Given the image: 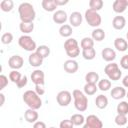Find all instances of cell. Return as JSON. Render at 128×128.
Masks as SVG:
<instances>
[{"mask_svg":"<svg viewBox=\"0 0 128 128\" xmlns=\"http://www.w3.org/2000/svg\"><path fill=\"white\" fill-rule=\"evenodd\" d=\"M73 127H74V124L70 119H64L59 124V128H73Z\"/></svg>","mask_w":128,"mask_h":128,"instance_id":"ab89813d","label":"cell"},{"mask_svg":"<svg viewBox=\"0 0 128 128\" xmlns=\"http://www.w3.org/2000/svg\"><path fill=\"white\" fill-rule=\"evenodd\" d=\"M24 64V59L20 55H13L8 60V66L13 70H18L22 68Z\"/></svg>","mask_w":128,"mask_h":128,"instance_id":"30bf717a","label":"cell"},{"mask_svg":"<svg viewBox=\"0 0 128 128\" xmlns=\"http://www.w3.org/2000/svg\"><path fill=\"white\" fill-rule=\"evenodd\" d=\"M72 96L74 98V106L77 111L84 112L88 108V98L84 92L79 89H75L72 92Z\"/></svg>","mask_w":128,"mask_h":128,"instance_id":"3957f363","label":"cell"},{"mask_svg":"<svg viewBox=\"0 0 128 128\" xmlns=\"http://www.w3.org/2000/svg\"><path fill=\"white\" fill-rule=\"evenodd\" d=\"M105 36H106L105 35V31L103 29H101V28H95L92 31V34H91V38L94 41H98V42L104 40Z\"/></svg>","mask_w":128,"mask_h":128,"instance_id":"cb8c5ba5","label":"cell"},{"mask_svg":"<svg viewBox=\"0 0 128 128\" xmlns=\"http://www.w3.org/2000/svg\"><path fill=\"white\" fill-rule=\"evenodd\" d=\"M126 38H127V40H128V32L126 33Z\"/></svg>","mask_w":128,"mask_h":128,"instance_id":"681fc988","label":"cell"},{"mask_svg":"<svg viewBox=\"0 0 128 128\" xmlns=\"http://www.w3.org/2000/svg\"><path fill=\"white\" fill-rule=\"evenodd\" d=\"M73 31H72V26L69 24H64L61 25V27L59 28V34L64 37V38H69L72 35Z\"/></svg>","mask_w":128,"mask_h":128,"instance_id":"d4e9b609","label":"cell"},{"mask_svg":"<svg viewBox=\"0 0 128 128\" xmlns=\"http://www.w3.org/2000/svg\"><path fill=\"white\" fill-rule=\"evenodd\" d=\"M38 112L34 109H27L24 113V118L28 123H35L38 120Z\"/></svg>","mask_w":128,"mask_h":128,"instance_id":"d6986e66","label":"cell"},{"mask_svg":"<svg viewBox=\"0 0 128 128\" xmlns=\"http://www.w3.org/2000/svg\"><path fill=\"white\" fill-rule=\"evenodd\" d=\"M0 98H1V103H0V105H1V106H3L4 101H5V95H4L3 93H0Z\"/></svg>","mask_w":128,"mask_h":128,"instance_id":"c3c4849f","label":"cell"},{"mask_svg":"<svg viewBox=\"0 0 128 128\" xmlns=\"http://www.w3.org/2000/svg\"><path fill=\"white\" fill-rule=\"evenodd\" d=\"M49 128H56V127H53V126H52V127H49Z\"/></svg>","mask_w":128,"mask_h":128,"instance_id":"816d5d0a","label":"cell"},{"mask_svg":"<svg viewBox=\"0 0 128 128\" xmlns=\"http://www.w3.org/2000/svg\"><path fill=\"white\" fill-rule=\"evenodd\" d=\"M122 84H123V86H124L125 88H128V75H126V76L123 78Z\"/></svg>","mask_w":128,"mask_h":128,"instance_id":"7dc6e473","label":"cell"},{"mask_svg":"<svg viewBox=\"0 0 128 128\" xmlns=\"http://www.w3.org/2000/svg\"><path fill=\"white\" fill-rule=\"evenodd\" d=\"M7 85H8V78L5 75L1 74L0 75V90H3Z\"/></svg>","mask_w":128,"mask_h":128,"instance_id":"60d3db41","label":"cell"},{"mask_svg":"<svg viewBox=\"0 0 128 128\" xmlns=\"http://www.w3.org/2000/svg\"><path fill=\"white\" fill-rule=\"evenodd\" d=\"M126 90L124 87H121V86H115L114 88H112L111 92H110V95L113 99L115 100H120V99H123L124 97H126Z\"/></svg>","mask_w":128,"mask_h":128,"instance_id":"9a60e30c","label":"cell"},{"mask_svg":"<svg viewBox=\"0 0 128 128\" xmlns=\"http://www.w3.org/2000/svg\"><path fill=\"white\" fill-rule=\"evenodd\" d=\"M23 101L30 109L38 110L42 106V99L34 90L25 91L23 94Z\"/></svg>","mask_w":128,"mask_h":128,"instance_id":"7a4b0ae2","label":"cell"},{"mask_svg":"<svg viewBox=\"0 0 128 128\" xmlns=\"http://www.w3.org/2000/svg\"><path fill=\"white\" fill-rule=\"evenodd\" d=\"M31 80L35 85H44L45 80V74L42 70L36 69L31 73Z\"/></svg>","mask_w":128,"mask_h":128,"instance_id":"8fae6325","label":"cell"},{"mask_svg":"<svg viewBox=\"0 0 128 128\" xmlns=\"http://www.w3.org/2000/svg\"><path fill=\"white\" fill-rule=\"evenodd\" d=\"M97 86L101 91H108L111 88V81L109 79H101L99 80Z\"/></svg>","mask_w":128,"mask_h":128,"instance_id":"836d02e7","label":"cell"},{"mask_svg":"<svg viewBox=\"0 0 128 128\" xmlns=\"http://www.w3.org/2000/svg\"><path fill=\"white\" fill-rule=\"evenodd\" d=\"M95 105L99 109H105L108 105V98L103 94L98 95L95 99Z\"/></svg>","mask_w":128,"mask_h":128,"instance_id":"7402d4cb","label":"cell"},{"mask_svg":"<svg viewBox=\"0 0 128 128\" xmlns=\"http://www.w3.org/2000/svg\"><path fill=\"white\" fill-rule=\"evenodd\" d=\"M27 82H28V78H27V76H26V75H22L21 79L19 80V82H18L16 85H17L18 88H23V87H25V86L27 85Z\"/></svg>","mask_w":128,"mask_h":128,"instance_id":"b9f144b4","label":"cell"},{"mask_svg":"<svg viewBox=\"0 0 128 128\" xmlns=\"http://www.w3.org/2000/svg\"><path fill=\"white\" fill-rule=\"evenodd\" d=\"M18 44L19 46L28 51V52H35L36 49H37V45H36V42L32 39V37H30L29 35H22L19 37L18 39Z\"/></svg>","mask_w":128,"mask_h":128,"instance_id":"52a82bcc","label":"cell"},{"mask_svg":"<svg viewBox=\"0 0 128 128\" xmlns=\"http://www.w3.org/2000/svg\"><path fill=\"white\" fill-rule=\"evenodd\" d=\"M22 75L21 73L18 71V70H12L10 73H9V80L15 84H17L19 82V80L21 79Z\"/></svg>","mask_w":128,"mask_h":128,"instance_id":"8d00e7d4","label":"cell"},{"mask_svg":"<svg viewBox=\"0 0 128 128\" xmlns=\"http://www.w3.org/2000/svg\"><path fill=\"white\" fill-rule=\"evenodd\" d=\"M82 56L85 60H93L96 56V51L94 48H89L82 50Z\"/></svg>","mask_w":128,"mask_h":128,"instance_id":"d6a6232c","label":"cell"},{"mask_svg":"<svg viewBox=\"0 0 128 128\" xmlns=\"http://www.w3.org/2000/svg\"><path fill=\"white\" fill-rule=\"evenodd\" d=\"M41 5H42V8L47 12H53L58 7L55 3V0H43L41 2Z\"/></svg>","mask_w":128,"mask_h":128,"instance_id":"603a6c76","label":"cell"},{"mask_svg":"<svg viewBox=\"0 0 128 128\" xmlns=\"http://www.w3.org/2000/svg\"><path fill=\"white\" fill-rule=\"evenodd\" d=\"M64 49L66 54L71 58L74 59L80 54V48L77 40L75 38H68L64 42Z\"/></svg>","mask_w":128,"mask_h":128,"instance_id":"277c9868","label":"cell"},{"mask_svg":"<svg viewBox=\"0 0 128 128\" xmlns=\"http://www.w3.org/2000/svg\"><path fill=\"white\" fill-rule=\"evenodd\" d=\"M83 128H103V123L98 116L91 114L86 117Z\"/></svg>","mask_w":128,"mask_h":128,"instance_id":"ba28073f","label":"cell"},{"mask_svg":"<svg viewBox=\"0 0 128 128\" xmlns=\"http://www.w3.org/2000/svg\"><path fill=\"white\" fill-rule=\"evenodd\" d=\"M116 110H117V114L127 115V114H128V102H126V101H121V102L117 105Z\"/></svg>","mask_w":128,"mask_h":128,"instance_id":"e575fe53","label":"cell"},{"mask_svg":"<svg viewBox=\"0 0 128 128\" xmlns=\"http://www.w3.org/2000/svg\"><path fill=\"white\" fill-rule=\"evenodd\" d=\"M85 117L80 114V113H76V114H73L71 117H70V120L72 121V123L74 124V126H80V125H83L85 123Z\"/></svg>","mask_w":128,"mask_h":128,"instance_id":"4316f807","label":"cell"},{"mask_svg":"<svg viewBox=\"0 0 128 128\" xmlns=\"http://www.w3.org/2000/svg\"><path fill=\"white\" fill-rule=\"evenodd\" d=\"M67 13L64 11V10H56L54 13H53V16H52V19H53V22L56 23V24H65V22L67 21Z\"/></svg>","mask_w":128,"mask_h":128,"instance_id":"4fadbf2b","label":"cell"},{"mask_svg":"<svg viewBox=\"0 0 128 128\" xmlns=\"http://www.w3.org/2000/svg\"><path fill=\"white\" fill-rule=\"evenodd\" d=\"M39 96H42L45 93V89L43 87V85H35V90H34Z\"/></svg>","mask_w":128,"mask_h":128,"instance_id":"ee69618b","label":"cell"},{"mask_svg":"<svg viewBox=\"0 0 128 128\" xmlns=\"http://www.w3.org/2000/svg\"><path fill=\"white\" fill-rule=\"evenodd\" d=\"M69 1L68 0H55V3L57 6H63V5H66Z\"/></svg>","mask_w":128,"mask_h":128,"instance_id":"bcb514c9","label":"cell"},{"mask_svg":"<svg viewBox=\"0 0 128 128\" xmlns=\"http://www.w3.org/2000/svg\"><path fill=\"white\" fill-rule=\"evenodd\" d=\"M99 74L97 72H94V71H90L88 72L86 75H85V81L86 83H93V84H96L99 82Z\"/></svg>","mask_w":128,"mask_h":128,"instance_id":"484cf974","label":"cell"},{"mask_svg":"<svg viewBox=\"0 0 128 128\" xmlns=\"http://www.w3.org/2000/svg\"><path fill=\"white\" fill-rule=\"evenodd\" d=\"M14 7V2L12 0H2L0 2V8L4 12H10Z\"/></svg>","mask_w":128,"mask_h":128,"instance_id":"f546056e","label":"cell"},{"mask_svg":"<svg viewBox=\"0 0 128 128\" xmlns=\"http://www.w3.org/2000/svg\"><path fill=\"white\" fill-rule=\"evenodd\" d=\"M126 97H127V98H128V92H127V93H126Z\"/></svg>","mask_w":128,"mask_h":128,"instance_id":"f907efd6","label":"cell"},{"mask_svg":"<svg viewBox=\"0 0 128 128\" xmlns=\"http://www.w3.org/2000/svg\"><path fill=\"white\" fill-rule=\"evenodd\" d=\"M116 125L118 126H124L127 124V116L126 115H123V114H117L115 116V119H114Z\"/></svg>","mask_w":128,"mask_h":128,"instance_id":"74e56055","label":"cell"},{"mask_svg":"<svg viewBox=\"0 0 128 128\" xmlns=\"http://www.w3.org/2000/svg\"><path fill=\"white\" fill-rule=\"evenodd\" d=\"M125 25H126V19L121 15L115 16L112 20V26L116 30H122L125 27Z\"/></svg>","mask_w":128,"mask_h":128,"instance_id":"ffe728a7","label":"cell"},{"mask_svg":"<svg viewBox=\"0 0 128 128\" xmlns=\"http://www.w3.org/2000/svg\"><path fill=\"white\" fill-rule=\"evenodd\" d=\"M126 128H128V126H127V127H126Z\"/></svg>","mask_w":128,"mask_h":128,"instance_id":"f5cc1de1","label":"cell"},{"mask_svg":"<svg viewBox=\"0 0 128 128\" xmlns=\"http://www.w3.org/2000/svg\"><path fill=\"white\" fill-rule=\"evenodd\" d=\"M19 29L21 32H23L24 34H29L33 31L34 29V24L33 22L31 23H25V22H21L19 24Z\"/></svg>","mask_w":128,"mask_h":128,"instance_id":"f1b7e54d","label":"cell"},{"mask_svg":"<svg viewBox=\"0 0 128 128\" xmlns=\"http://www.w3.org/2000/svg\"><path fill=\"white\" fill-rule=\"evenodd\" d=\"M63 68L64 70L69 73V74H74L75 72H77L78 68H79V65H78V62L75 61L74 59H69V60H66L63 64Z\"/></svg>","mask_w":128,"mask_h":128,"instance_id":"7c38bea8","label":"cell"},{"mask_svg":"<svg viewBox=\"0 0 128 128\" xmlns=\"http://www.w3.org/2000/svg\"><path fill=\"white\" fill-rule=\"evenodd\" d=\"M104 72L108 76V79L112 81H118L122 76V71L120 70L118 64L115 62L107 64L104 68Z\"/></svg>","mask_w":128,"mask_h":128,"instance_id":"5b68a950","label":"cell"},{"mask_svg":"<svg viewBox=\"0 0 128 128\" xmlns=\"http://www.w3.org/2000/svg\"><path fill=\"white\" fill-rule=\"evenodd\" d=\"M36 52L42 57V58H46L50 55V48L47 45H40L37 47Z\"/></svg>","mask_w":128,"mask_h":128,"instance_id":"1f68e13d","label":"cell"},{"mask_svg":"<svg viewBox=\"0 0 128 128\" xmlns=\"http://www.w3.org/2000/svg\"><path fill=\"white\" fill-rule=\"evenodd\" d=\"M120 66L123 69H128V55H124L120 60Z\"/></svg>","mask_w":128,"mask_h":128,"instance_id":"7bdbcfd3","label":"cell"},{"mask_svg":"<svg viewBox=\"0 0 128 128\" xmlns=\"http://www.w3.org/2000/svg\"><path fill=\"white\" fill-rule=\"evenodd\" d=\"M101 56H102V59L106 62H112L116 59V52L112 49V48H109V47H106L102 50L101 52Z\"/></svg>","mask_w":128,"mask_h":128,"instance_id":"e0dca14e","label":"cell"},{"mask_svg":"<svg viewBox=\"0 0 128 128\" xmlns=\"http://www.w3.org/2000/svg\"><path fill=\"white\" fill-rule=\"evenodd\" d=\"M33 128H47V127L43 121H37L33 124Z\"/></svg>","mask_w":128,"mask_h":128,"instance_id":"f6af8a7d","label":"cell"},{"mask_svg":"<svg viewBox=\"0 0 128 128\" xmlns=\"http://www.w3.org/2000/svg\"><path fill=\"white\" fill-rule=\"evenodd\" d=\"M12 40H13V35H12V33H10V32H6V33H4V34L1 36V42H2L3 44H5V45L10 44V43L12 42Z\"/></svg>","mask_w":128,"mask_h":128,"instance_id":"f35d334b","label":"cell"},{"mask_svg":"<svg viewBox=\"0 0 128 128\" xmlns=\"http://www.w3.org/2000/svg\"><path fill=\"white\" fill-rule=\"evenodd\" d=\"M80 46H81L82 50L93 48V46H94V40L91 37H84L81 40V42H80Z\"/></svg>","mask_w":128,"mask_h":128,"instance_id":"4dcf8cb0","label":"cell"},{"mask_svg":"<svg viewBox=\"0 0 128 128\" xmlns=\"http://www.w3.org/2000/svg\"><path fill=\"white\" fill-rule=\"evenodd\" d=\"M71 100H72V94L67 91V90H62L60 91L57 96H56V101L57 103L62 106V107H66L68 106L70 103H71Z\"/></svg>","mask_w":128,"mask_h":128,"instance_id":"9c48e42d","label":"cell"},{"mask_svg":"<svg viewBox=\"0 0 128 128\" xmlns=\"http://www.w3.org/2000/svg\"><path fill=\"white\" fill-rule=\"evenodd\" d=\"M114 47L120 51V52H124L128 49V42L124 39V38H121V37H117L115 40H114Z\"/></svg>","mask_w":128,"mask_h":128,"instance_id":"44dd1931","label":"cell"},{"mask_svg":"<svg viewBox=\"0 0 128 128\" xmlns=\"http://www.w3.org/2000/svg\"><path fill=\"white\" fill-rule=\"evenodd\" d=\"M84 93L85 95H88V96H91V95H94L97 90H98V86L96 84H93V83H86L84 85Z\"/></svg>","mask_w":128,"mask_h":128,"instance_id":"83f0119b","label":"cell"},{"mask_svg":"<svg viewBox=\"0 0 128 128\" xmlns=\"http://www.w3.org/2000/svg\"><path fill=\"white\" fill-rule=\"evenodd\" d=\"M127 7H128V0H115L112 5L113 11L118 14L123 13Z\"/></svg>","mask_w":128,"mask_h":128,"instance_id":"2e32d148","label":"cell"},{"mask_svg":"<svg viewBox=\"0 0 128 128\" xmlns=\"http://www.w3.org/2000/svg\"><path fill=\"white\" fill-rule=\"evenodd\" d=\"M18 13H19V18L21 22L31 23L36 18V12L34 10V7L29 2L21 3L18 7Z\"/></svg>","mask_w":128,"mask_h":128,"instance_id":"6da1fadb","label":"cell"},{"mask_svg":"<svg viewBox=\"0 0 128 128\" xmlns=\"http://www.w3.org/2000/svg\"><path fill=\"white\" fill-rule=\"evenodd\" d=\"M103 4L104 3H103L102 0H90L89 1V7H90V9H92L94 11H97V12L102 9Z\"/></svg>","mask_w":128,"mask_h":128,"instance_id":"d590c367","label":"cell"},{"mask_svg":"<svg viewBox=\"0 0 128 128\" xmlns=\"http://www.w3.org/2000/svg\"><path fill=\"white\" fill-rule=\"evenodd\" d=\"M84 17H85L86 22H87L91 27L98 28V27L101 25L102 19H101L100 14H99L97 11H94V10L88 8V9L85 11V15H84Z\"/></svg>","mask_w":128,"mask_h":128,"instance_id":"8992f818","label":"cell"},{"mask_svg":"<svg viewBox=\"0 0 128 128\" xmlns=\"http://www.w3.org/2000/svg\"><path fill=\"white\" fill-rule=\"evenodd\" d=\"M82 20H83V16L78 11L72 12L71 15L69 16V22L72 27H79L82 24Z\"/></svg>","mask_w":128,"mask_h":128,"instance_id":"5bb4252c","label":"cell"},{"mask_svg":"<svg viewBox=\"0 0 128 128\" xmlns=\"http://www.w3.org/2000/svg\"><path fill=\"white\" fill-rule=\"evenodd\" d=\"M43 60H44V58H42L36 51L31 53L29 55V57H28V62H29V64L32 67H39V66H41L42 63H43Z\"/></svg>","mask_w":128,"mask_h":128,"instance_id":"ac0fdd59","label":"cell"}]
</instances>
